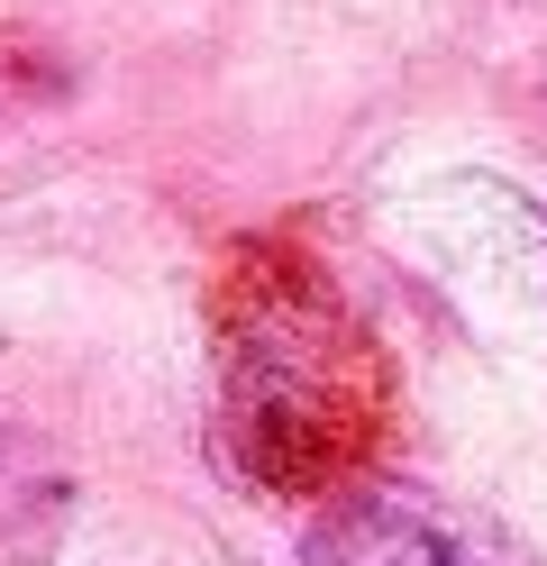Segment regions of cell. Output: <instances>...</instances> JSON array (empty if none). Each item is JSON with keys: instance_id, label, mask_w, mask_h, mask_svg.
<instances>
[{"instance_id": "1", "label": "cell", "mask_w": 547, "mask_h": 566, "mask_svg": "<svg viewBox=\"0 0 547 566\" xmlns=\"http://www.w3.org/2000/svg\"><path fill=\"white\" fill-rule=\"evenodd\" d=\"M448 566H538V557H529L520 539H511V530H493L484 512H474V521H465V539L448 548Z\"/></svg>"}, {"instance_id": "2", "label": "cell", "mask_w": 547, "mask_h": 566, "mask_svg": "<svg viewBox=\"0 0 547 566\" xmlns=\"http://www.w3.org/2000/svg\"><path fill=\"white\" fill-rule=\"evenodd\" d=\"M28 503H36V457L0 430V530L10 521H28Z\"/></svg>"}]
</instances>
